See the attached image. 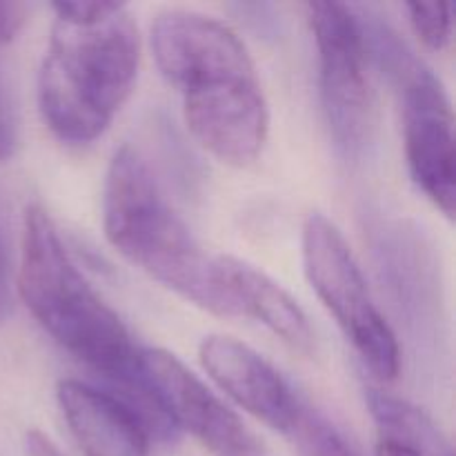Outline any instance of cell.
I'll list each match as a JSON object with an SVG mask.
<instances>
[{"instance_id": "6da1fadb", "label": "cell", "mask_w": 456, "mask_h": 456, "mask_svg": "<svg viewBox=\"0 0 456 456\" xmlns=\"http://www.w3.org/2000/svg\"><path fill=\"white\" fill-rule=\"evenodd\" d=\"M150 47L181 96L194 141L230 167L256 163L270 136V110L240 36L208 13L165 9L151 20Z\"/></svg>"}, {"instance_id": "7a4b0ae2", "label": "cell", "mask_w": 456, "mask_h": 456, "mask_svg": "<svg viewBox=\"0 0 456 456\" xmlns=\"http://www.w3.org/2000/svg\"><path fill=\"white\" fill-rule=\"evenodd\" d=\"M18 294L40 328L102 374L118 395L142 386L138 352L120 316L92 288L67 252L47 209L29 205L22 216Z\"/></svg>"}, {"instance_id": "3957f363", "label": "cell", "mask_w": 456, "mask_h": 456, "mask_svg": "<svg viewBox=\"0 0 456 456\" xmlns=\"http://www.w3.org/2000/svg\"><path fill=\"white\" fill-rule=\"evenodd\" d=\"M138 25L120 3L94 20L56 18L38 69V110L69 145L101 138L136 85Z\"/></svg>"}, {"instance_id": "277c9868", "label": "cell", "mask_w": 456, "mask_h": 456, "mask_svg": "<svg viewBox=\"0 0 456 456\" xmlns=\"http://www.w3.org/2000/svg\"><path fill=\"white\" fill-rule=\"evenodd\" d=\"M102 232L125 261L163 288L212 314L236 316L216 256L200 248L163 194L150 165L129 145L116 150L107 165Z\"/></svg>"}, {"instance_id": "5b68a950", "label": "cell", "mask_w": 456, "mask_h": 456, "mask_svg": "<svg viewBox=\"0 0 456 456\" xmlns=\"http://www.w3.org/2000/svg\"><path fill=\"white\" fill-rule=\"evenodd\" d=\"M303 272L370 372L381 381L399 377L401 347L379 310L346 236L325 214L312 212L301 230Z\"/></svg>"}, {"instance_id": "8992f818", "label": "cell", "mask_w": 456, "mask_h": 456, "mask_svg": "<svg viewBox=\"0 0 456 456\" xmlns=\"http://www.w3.org/2000/svg\"><path fill=\"white\" fill-rule=\"evenodd\" d=\"M305 12L319 56L325 120L337 145L347 154H356L365 145L372 125L363 25L343 3H307Z\"/></svg>"}, {"instance_id": "52a82bcc", "label": "cell", "mask_w": 456, "mask_h": 456, "mask_svg": "<svg viewBox=\"0 0 456 456\" xmlns=\"http://www.w3.org/2000/svg\"><path fill=\"white\" fill-rule=\"evenodd\" d=\"M395 62L403 96V142L410 176L445 216L454 218L452 102L441 80L423 62L403 58V53H395Z\"/></svg>"}, {"instance_id": "ba28073f", "label": "cell", "mask_w": 456, "mask_h": 456, "mask_svg": "<svg viewBox=\"0 0 456 456\" xmlns=\"http://www.w3.org/2000/svg\"><path fill=\"white\" fill-rule=\"evenodd\" d=\"M138 368L174 430L190 432L214 456H258L261 452V445L239 414L223 403L176 354L163 347H141Z\"/></svg>"}, {"instance_id": "9c48e42d", "label": "cell", "mask_w": 456, "mask_h": 456, "mask_svg": "<svg viewBox=\"0 0 456 456\" xmlns=\"http://www.w3.org/2000/svg\"><path fill=\"white\" fill-rule=\"evenodd\" d=\"M199 361L218 390L240 410L281 435L288 432L301 399L254 347L227 334H209L200 341Z\"/></svg>"}, {"instance_id": "30bf717a", "label": "cell", "mask_w": 456, "mask_h": 456, "mask_svg": "<svg viewBox=\"0 0 456 456\" xmlns=\"http://www.w3.org/2000/svg\"><path fill=\"white\" fill-rule=\"evenodd\" d=\"M56 403L85 456H150V432L111 392L62 379Z\"/></svg>"}, {"instance_id": "8fae6325", "label": "cell", "mask_w": 456, "mask_h": 456, "mask_svg": "<svg viewBox=\"0 0 456 456\" xmlns=\"http://www.w3.org/2000/svg\"><path fill=\"white\" fill-rule=\"evenodd\" d=\"M218 274L234 303L236 316L265 325L276 338L298 352L314 347V332L303 307L274 279L236 256L218 254Z\"/></svg>"}, {"instance_id": "7c38bea8", "label": "cell", "mask_w": 456, "mask_h": 456, "mask_svg": "<svg viewBox=\"0 0 456 456\" xmlns=\"http://www.w3.org/2000/svg\"><path fill=\"white\" fill-rule=\"evenodd\" d=\"M365 403L383 441L412 450L421 456H454L452 444L421 408L390 392L365 390Z\"/></svg>"}, {"instance_id": "4fadbf2b", "label": "cell", "mask_w": 456, "mask_h": 456, "mask_svg": "<svg viewBox=\"0 0 456 456\" xmlns=\"http://www.w3.org/2000/svg\"><path fill=\"white\" fill-rule=\"evenodd\" d=\"M285 436L297 456H361L328 417L303 401Z\"/></svg>"}, {"instance_id": "5bb4252c", "label": "cell", "mask_w": 456, "mask_h": 456, "mask_svg": "<svg viewBox=\"0 0 456 456\" xmlns=\"http://www.w3.org/2000/svg\"><path fill=\"white\" fill-rule=\"evenodd\" d=\"M408 18L412 31L426 47L444 49L452 36V4L410 3Z\"/></svg>"}, {"instance_id": "9a60e30c", "label": "cell", "mask_w": 456, "mask_h": 456, "mask_svg": "<svg viewBox=\"0 0 456 456\" xmlns=\"http://www.w3.org/2000/svg\"><path fill=\"white\" fill-rule=\"evenodd\" d=\"M18 145V125L16 111H13L12 98H9L7 85L0 74V163L13 159Z\"/></svg>"}, {"instance_id": "2e32d148", "label": "cell", "mask_w": 456, "mask_h": 456, "mask_svg": "<svg viewBox=\"0 0 456 456\" xmlns=\"http://www.w3.org/2000/svg\"><path fill=\"white\" fill-rule=\"evenodd\" d=\"M29 7L25 3H0V47L9 45L27 22Z\"/></svg>"}, {"instance_id": "e0dca14e", "label": "cell", "mask_w": 456, "mask_h": 456, "mask_svg": "<svg viewBox=\"0 0 456 456\" xmlns=\"http://www.w3.org/2000/svg\"><path fill=\"white\" fill-rule=\"evenodd\" d=\"M13 307L12 294V267H9L7 245H4L3 234H0V323L9 319Z\"/></svg>"}, {"instance_id": "ac0fdd59", "label": "cell", "mask_w": 456, "mask_h": 456, "mask_svg": "<svg viewBox=\"0 0 456 456\" xmlns=\"http://www.w3.org/2000/svg\"><path fill=\"white\" fill-rule=\"evenodd\" d=\"M25 452L27 456H65L58 450V445L43 435L40 430H29L25 435Z\"/></svg>"}, {"instance_id": "d6986e66", "label": "cell", "mask_w": 456, "mask_h": 456, "mask_svg": "<svg viewBox=\"0 0 456 456\" xmlns=\"http://www.w3.org/2000/svg\"><path fill=\"white\" fill-rule=\"evenodd\" d=\"M377 456H421V454L412 452V450L403 448V445L392 444V441H383V439H379V445H377Z\"/></svg>"}]
</instances>
